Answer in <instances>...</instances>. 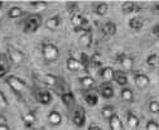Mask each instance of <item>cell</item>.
<instances>
[{"mask_svg": "<svg viewBox=\"0 0 159 130\" xmlns=\"http://www.w3.org/2000/svg\"><path fill=\"white\" fill-rule=\"evenodd\" d=\"M3 5H4V3H3V2H0V9L3 8Z\"/></svg>", "mask_w": 159, "mask_h": 130, "instance_id": "43", "label": "cell"}, {"mask_svg": "<svg viewBox=\"0 0 159 130\" xmlns=\"http://www.w3.org/2000/svg\"><path fill=\"white\" fill-rule=\"evenodd\" d=\"M101 32L106 35V37H114L117 32V25L115 22L112 20H107L106 23H104L102 28H101Z\"/></svg>", "mask_w": 159, "mask_h": 130, "instance_id": "16", "label": "cell"}, {"mask_svg": "<svg viewBox=\"0 0 159 130\" xmlns=\"http://www.w3.org/2000/svg\"><path fill=\"white\" fill-rule=\"evenodd\" d=\"M72 123L76 128H84L86 124V111L84 107H76L72 113Z\"/></svg>", "mask_w": 159, "mask_h": 130, "instance_id": "5", "label": "cell"}, {"mask_svg": "<svg viewBox=\"0 0 159 130\" xmlns=\"http://www.w3.org/2000/svg\"><path fill=\"white\" fill-rule=\"evenodd\" d=\"M147 65L150 68H158L159 67V54L158 53H150L147 57Z\"/></svg>", "mask_w": 159, "mask_h": 130, "instance_id": "30", "label": "cell"}, {"mask_svg": "<svg viewBox=\"0 0 159 130\" xmlns=\"http://www.w3.org/2000/svg\"><path fill=\"white\" fill-rule=\"evenodd\" d=\"M37 76H38L39 81H42L43 83H46L48 86H56L57 82L59 81L58 77H56L54 75H51V73H37Z\"/></svg>", "mask_w": 159, "mask_h": 130, "instance_id": "15", "label": "cell"}, {"mask_svg": "<svg viewBox=\"0 0 159 130\" xmlns=\"http://www.w3.org/2000/svg\"><path fill=\"white\" fill-rule=\"evenodd\" d=\"M114 80H115V82H116L119 86H121V87H126V85H128V82H129L126 72H124V71H121V69L115 71Z\"/></svg>", "mask_w": 159, "mask_h": 130, "instance_id": "18", "label": "cell"}, {"mask_svg": "<svg viewBox=\"0 0 159 130\" xmlns=\"http://www.w3.org/2000/svg\"><path fill=\"white\" fill-rule=\"evenodd\" d=\"M7 85L14 91V92H23V91H25L27 88H28V86H27V82L24 81V80H22L20 77H18V76H15V75H9L8 77H7Z\"/></svg>", "mask_w": 159, "mask_h": 130, "instance_id": "3", "label": "cell"}, {"mask_svg": "<svg viewBox=\"0 0 159 130\" xmlns=\"http://www.w3.org/2000/svg\"><path fill=\"white\" fill-rule=\"evenodd\" d=\"M116 62L120 65V67L123 68L121 71H124V72L130 71L134 66V60L125 52H120L116 54Z\"/></svg>", "mask_w": 159, "mask_h": 130, "instance_id": "4", "label": "cell"}, {"mask_svg": "<svg viewBox=\"0 0 159 130\" xmlns=\"http://www.w3.org/2000/svg\"><path fill=\"white\" fill-rule=\"evenodd\" d=\"M78 81H80V85H81L85 90H90V88H92V87L95 86V83H96L95 78H93L92 76H90V75H86V76L80 77Z\"/></svg>", "mask_w": 159, "mask_h": 130, "instance_id": "26", "label": "cell"}, {"mask_svg": "<svg viewBox=\"0 0 159 130\" xmlns=\"http://www.w3.org/2000/svg\"><path fill=\"white\" fill-rule=\"evenodd\" d=\"M145 130H159V124L155 120H148L145 124Z\"/></svg>", "mask_w": 159, "mask_h": 130, "instance_id": "37", "label": "cell"}, {"mask_svg": "<svg viewBox=\"0 0 159 130\" xmlns=\"http://www.w3.org/2000/svg\"><path fill=\"white\" fill-rule=\"evenodd\" d=\"M128 25L131 30H135V32H139V30H142L143 27H144V23L143 20L140 19V18H138V16H131L129 22H128Z\"/></svg>", "mask_w": 159, "mask_h": 130, "instance_id": "24", "label": "cell"}, {"mask_svg": "<svg viewBox=\"0 0 159 130\" xmlns=\"http://www.w3.org/2000/svg\"><path fill=\"white\" fill-rule=\"evenodd\" d=\"M47 119H48L49 124L53 125V126H58V125L62 124V115L58 110H51L48 113Z\"/></svg>", "mask_w": 159, "mask_h": 130, "instance_id": "17", "label": "cell"}, {"mask_svg": "<svg viewBox=\"0 0 159 130\" xmlns=\"http://www.w3.org/2000/svg\"><path fill=\"white\" fill-rule=\"evenodd\" d=\"M120 96H121V99L124 100V101H126V102H131V101H134V92H133V90L130 88V87H121V90H120Z\"/></svg>", "mask_w": 159, "mask_h": 130, "instance_id": "28", "label": "cell"}, {"mask_svg": "<svg viewBox=\"0 0 159 130\" xmlns=\"http://www.w3.org/2000/svg\"><path fill=\"white\" fill-rule=\"evenodd\" d=\"M0 130H10V126L5 123H0Z\"/></svg>", "mask_w": 159, "mask_h": 130, "instance_id": "41", "label": "cell"}, {"mask_svg": "<svg viewBox=\"0 0 159 130\" xmlns=\"http://www.w3.org/2000/svg\"><path fill=\"white\" fill-rule=\"evenodd\" d=\"M8 56L9 60L15 65H20L24 61V53L15 47H10V46L8 47Z\"/></svg>", "mask_w": 159, "mask_h": 130, "instance_id": "7", "label": "cell"}, {"mask_svg": "<svg viewBox=\"0 0 159 130\" xmlns=\"http://www.w3.org/2000/svg\"><path fill=\"white\" fill-rule=\"evenodd\" d=\"M152 34L155 37V38H159V23L155 24V25H153V28H152Z\"/></svg>", "mask_w": 159, "mask_h": 130, "instance_id": "39", "label": "cell"}, {"mask_svg": "<svg viewBox=\"0 0 159 130\" xmlns=\"http://www.w3.org/2000/svg\"><path fill=\"white\" fill-rule=\"evenodd\" d=\"M140 10H142V5L136 2H125L121 5V11L123 14H126V15L139 13Z\"/></svg>", "mask_w": 159, "mask_h": 130, "instance_id": "9", "label": "cell"}, {"mask_svg": "<svg viewBox=\"0 0 159 130\" xmlns=\"http://www.w3.org/2000/svg\"><path fill=\"white\" fill-rule=\"evenodd\" d=\"M9 102L7 100V96L4 95V92L3 91H0V106H8Z\"/></svg>", "mask_w": 159, "mask_h": 130, "instance_id": "38", "label": "cell"}, {"mask_svg": "<svg viewBox=\"0 0 159 130\" xmlns=\"http://www.w3.org/2000/svg\"><path fill=\"white\" fill-rule=\"evenodd\" d=\"M133 80H134V83L138 88L140 90H145L149 85H150V80L149 77L143 72H135L134 76H133Z\"/></svg>", "mask_w": 159, "mask_h": 130, "instance_id": "6", "label": "cell"}, {"mask_svg": "<svg viewBox=\"0 0 159 130\" xmlns=\"http://www.w3.org/2000/svg\"><path fill=\"white\" fill-rule=\"evenodd\" d=\"M42 25V15L41 14H32L29 15L23 25V32L25 34H30V33H35Z\"/></svg>", "mask_w": 159, "mask_h": 130, "instance_id": "2", "label": "cell"}, {"mask_svg": "<svg viewBox=\"0 0 159 130\" xmlns=\"http://www.w3.org/2000/svg\"><path fill=\"white\" fill-rule=\"evenodd\" d=\"M114 75H115V69H112L109 66H105V67L102 66L100 69H98V76L106 82L112 81L114 80Z\"/></svg>", "mask_w": 159, "mask_h": 130, "instance_id": "14", "label": "cell"}, {"mask_svg": "<svg viewBox=\"0 0 159 130\" xmlns=\"http://www.w3.org/2000/svg\"><path fill=\"white\" fill-rule=\"evenodd\" d=\"M152 11H153L154 14L159 15V2H158V3H155V4L152 7Z\"/></svg>", "mask_w": 159, "mask_h": 130, "instance_id": "40", "label": "cell"}, {"mask_svg": "<svg viewBox=\"0 0 159 130\" xmlns=\"http://www.w3.org/2000/svg\"><path fill=\"white\" fill-rule=\"evenodd\" d=\"M87 130H102L100 126H97V125H90Z\"/></svg>", "mask_w": 159, "mask_h": 130, "instance_id": "42", "label": "cell"}, {"mask_svg": "<svg viewBox=\"0 0 159 130\" xmlns=\"http://www.w3.org/2000/svg\"><path fill=\"white\" fill-rule=\"evenodd\" d=\"M149 111L153 114H159V100H150L149 101Z\"/></svg>", "mask_w": 159, "mask_h": 130, "instance_id": "34", "label": "cell"}, {"mask_svg": "<svg viewBox=\"0 0 159 130\" xmlns=\"http://www.w3.org/2000/svg\"><path fill=\"white\" fill-rule=\"evenodd\" d=\"M82 96H84V100L85 102L89 105V106H96L100 101V97H98V94L93 90H84L82 91Z\"/></svg>", "mask_w": 159, "mask_h": 130, "instance_id": "8", "label": "cell"}, {"mask_svg": "<svg viewBox=\"0 0 159 130\" xmlns=\"http://www.w3.org/2000/svg\"><path fill=\"white\" fill-rule=\"evenodd\" d=\"M92 38H93V32L91 28H86L81 35H80V44H81L84 48H89L92 44Z\"/></svg>", "mask_w": 159, "mask_h": 130, "instance_id": "10", "label": "cell"}, {"mask_svg": "<svg viewBox=\"0 0 159 130\" xmlns=\"http://www.w3.org/2000/svg\"><path fill=\"white\" fill-rule=\"evenodd\" d=\"M107 121H109L110 130H123V123H121V120H120V116H119L116 113H115Z\"/></svg>", "mask_w": 159, "mask_h": 130, "instance_id": "25", "label": "cell"}, {"mask_svg": "<svg viewBox=\"0 0 159 130\" xmlns=\"http://www.w3.org/2000/svg\"><path fill=\"white\" fill-rule=\"evenodd\" d=\"M42 57L47 62H56L59 58V48L52 42H43L41 46Z\"/></svg>", "mask_w": 159, "mask_h": 130, "instance_id": "1", "label": "cell"}, {"mask_svg": "<svg viewBox=\"0 0 159 130\" xmlns=\"http://www.w3.org/2000/svg\"><path fill=\"white\" fill-rule=\"evenodd\" d=\"M90 66L97 69L102 67V54L100 52H95L92 53V56H90Z\"/></svg>", "mask_w": 159, "mask_h": 130, "instance_id": "23", "label": "cell"}, {"mask_svg": "<svg viewBox=\"0 0 159 130\" xmlns=\"http://www.w3.org/2000/svg\"><path fill=\"white\" fill-rule=\"evenodd\" d=\"M92 11L97 16H104L109 11V4L106 2H97L92 4Z\"/></svg>", "mask_w": 159, "mask_h": 130, "instance_id": "13", "label": "cell"}, {"mask_svg": "<svg viewBox=\"0 0 159 130\" xmlns=\"http://www.w3.org/2000/svg\"><path fill=\"white\" fill-rule=\"evenodd\" d=\"M8 71H9V66H8L7 60H2V56H0V78L7 76Z\"/></svg>", "mask_w": 159, "mask_h": 130, "instance_id": "33", "label": "cell"}, {"mask_svg": "<svg viewBox=\"0 0 159 130\" xmlns=\"http://www.w3.org/2000/svg\"><path fill=\"white\" fill-rule=\"evenodd\" d=\"M35 99L39 104H42V105H49L52 102V94L48 91V90H38L35 92Z\"/></svg>", "mask_w": 159, "mask_h": 130, "instance_id": "11", "label": "cell"}, {"mask_svg": "<svg viewBox=\"0 0 159 130\" xmlns=\"http://www.w3.org/2000/svg\"><path fill=\"white\" fill-rule=\"evenodd\" d=\"M114 114H115V107L112 105H105L102 107V110H101V115L106 120H109Z\"/></svg>", "mask_w": 159, "mask_h": 130, "instance_id": "32", "label": "cell"}, {"mask_svg": "<svg viewBox=\"0 0 159 130\" xmlns=\"http://www.w3.org/2000/svg\"><path fill=\"white\" fill-rule=\"evenodd\" d=\"M126 123H128L130 129H138L139 125H140V120H139V118L133 113L131 110L126 111Z\"/></svg>", "mask_w": 159, "mask_h": 130, "instance_id": "20", "label": "cell"}, {"mask_svg": "<svg viewBox=\"0 0 159 130\" xmlns=\"http://www.w3.org/2000/svg\"><path fill=\"white\" fill-rule=\"evenodd\" d=\"M8 18L9 19H18V18H20L22 15H23V10H22V8L20 7H11V8H9V10H8Z\"/></svg>", "mask_w": 159, "mask_h": 130, "instance_id": "29", "label": "cell"}, {"mask_svg": "<svg viewBox=\"0 0 159 130\" xmlns=\"http://www.w3.org/2000/svg\"><path fill=\"white\" fill-rule=\"evenodd\" d=\"M61 100L67 107H72L76 102V97L72 94V91H63L61 94Z\"/></svg>", "mask_w": 159, "mask_h": 130, "instance_id": "21", "label": "cell"}, {"mask_svg": "<svg viewBox=\"0 0 159 130\" xmlns=\"http://www.w3.org/2000/svg\"><path fill=\"white\" fill-rule=\"evenodd\" d=\"M77 10H78V3H77V2H68V3H67V11H68L71 15L78 13Z\"/></svg>", "mask_w": 159, "mask_h": 130, "instance_id": "36", "label": "cell"}, {"mask_svg": "<svg viewBox=\"0 0 159 130\" xmlns=\"http://www.w3.org/2000/svg\"><path fill=\"white\" fill-rule=\"evenodd\" d=\"M100 95H101L104 99H106V100L112 99L114 95H115L114 87L110 86V85H104V86H101V87H100Z\"/></svg>", "mask_w": 159, "mask_h": 130, "instance_id": "27", "label": "cell"}, {"mask_svg": "<svg viewBox=\"0 0 159 130\" xmlns=\"http://www.w3.org/2000/svg\"><path fill=\"white\" fill-rule=\"evenodd\" d=\"M29 7L34 9H47L48 8V2H29Z\"/></svg>", "mask_w": 159, "mask_h": 130, "instance_id": "35", "label": "cell"}, {"mask_svg": "<svg viewBox=\"0 0 159 130\" xmlns=\"http://www.w3.org/2000/svg\"><path fill=\"white\" fill-rule=\"evenodd\" d=\"M66 67L68 71L71 72H77L80 69H82V66L80 63V60L75 58V57H68L66 61Z\"/></svg>", "mask_w": 159, "mask_h": 130, "instance_id": "22", "label": "cell"}, {"mask_svg": "<svg viewBox=\"0 0 159 130\" xmlns=\"http://www.w3.org/2000/svg\"><path fill=\"white\" fill-rule=\"evenodd\" d=\"M22 121L24 123V125H25V128H32L34 124H35V121H37V115H35V113L34 111H27V113H24L23 115H22Z\"/></svg>", "mask_w": 159, "mask_h": 130, "instance_id": "19", "label": "cell"}, {"mask_svg": "<svg viewBox=\"0 0 159 130\" xmlns=\"http://www.w3.org/2000/svg\"><path fill=\"white\" fill-rule=\"evenodd\" d=\"M80 63H81V66H82V69H85L86 72L89 71V67H90V56L86 52H81V54H80Z\"/></svg>", "mask_w": 159, "mask_h": 130, "instance_id": "31", "label": "cell"}, {"mask_svg": "<svg viewBox=\"0 0 159 130\" xmlns=\"http://www.w3.org/2000/svg\"><path fill=\"white\" fill-rule=\"evenodd\" d=\"M62 24V19H61V15L59 14H54L52 16H49L48 19L46 20V27L49 30H56L59 28V25Z\"/></svg>", "mask_w": 159, "mask_h": 130, "instance_id": "12", "label": "cell"}]
</instances>
